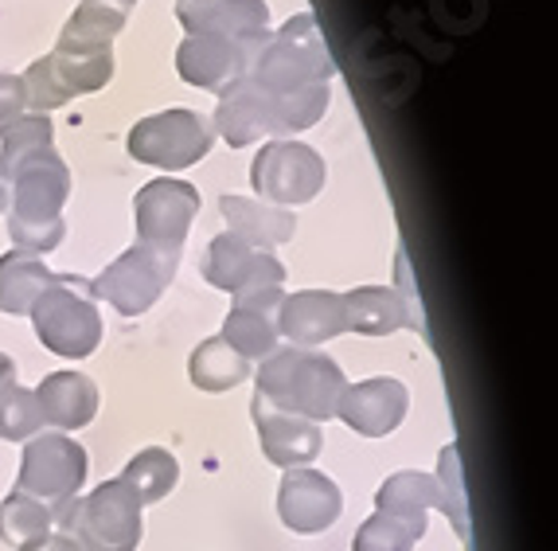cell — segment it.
Listing matches in <instances>:
<instances>
[{"label":"cell","instance_id":"1","mask_svg":"<svg viewBox=\"0 0 558 551\" xmlns=\"http://www.w3.org/2000/svg\"><path fill=\"white\" fill-rule=\"evenodd\" d=\"M254 387L262 399L278 407L286 415H298L308 422H328L336 419L340 395H344L348 380L340 372L332 356L317 352V348H274L262 368L254 372Z\"/></svg>","mask_w":558,"mask_h":551},{"label":"cell","instance_id":"2","mask_svg":"<svg viewBox=\"0 0 558 551\" xmlns=\"http://www.w3.org/2000/svg\"><path fill=\"white\" fill-rule=\"evenodd\" d=\"M12 215H9V235L16 251H28L36 259L51 254L63 243L66 224H63V204L71 196V169L56 153V145L36 153L12 172Z\"/></svg>","mask_w":558,"mask_h":551},{"label":"cell","instance_id":"3","mask_svg":"<svg viewBox=\"0 0 558 551\" xmlns=\"http://www.w3.org/2000/svg\"><path fill=\"white\" fill-rule=\"evenodd\" d=\"M141 501L118 477L86 496H71L56 508V532L75 540L78 551H137Z\"/></svg>","mask_w":558,"mask_h":551},{"label":"cell","instance_id":"4","mask_svg":"<svg viewBox=\"0 0 558 551\" xmlns=\"http://www.w3.org/2000/svg\"><path fill=\"white\" fill-rule=\"evenodd\" d=\"M246 75L274 94L328 83V79L336 75V63H332V56H328L325 32H320L317 16H313V12H301V16L286 20L281 32H270V39H266V47L254 56Z\"/></svg>","mask_w":558,"mask_h":551},{"label":"cell","instance_id":"5","mask_svg":"<svg viewBox=\"0 0 558 551\" xmlns=\"http://www.w3.org/2000/svg\"><path fill=\"white\" fill-rule=\"evenodd\" d=\"M24 94H28V106L36 113L59 110L66 106L75 94L102 91L113 79V47H90L75 44V39H56V47L47 51L44 59L24 71Z\"/></svg>","mask_w":558,"mask_h":551},{"label":"cell","instance_id":"6","mask_svg":"<svg viewBox=\"0 0 558 551\" xmlns=\"http://www.w3.org/2000/svg\"><path fill=\"white\" fill-rule=\"evenodd\" d=\"M204 278L215 290H223L234 298V306L246 309H266L278 313L281 298H286V266L274 259L270 251L242 243L239 235L223 231L207 243L204 254Z\"/></svg>","mask_w":558,"mask_h":551},{"label":"cell","instance_id":"7","mask_svg":"<svg viewBox=\"0 0 558 551\" xmlns=\"http://www.w3.org/2000/svg\"><path fill=\"white\" fill-rule=\"evenodd\" d=\"M28 313L36 321V337L56 356L83 360L102 345V318L94 309L90 282L78 274H59L56 286L39 294Z\"/></svg>","mask_w":558,"mask_h":551},{"label":"cell","instance_id":"8","mask_svg":"<svg viewBox=\"0 0 558 551\" xmlns=\"http://www.w3.org/2000/svg\"><path fill=\"white\" fill-rule=\"evenodd\" d=\"M215 130L204 113L196 110H165L153 113V118H141L130 130L125 145H130V157L141 165H157L165 172L192 169L211 153Z\"/></svg>","mask_w":558,"mask_h":551},{"label":"cell","instance_id":"9","mask_svg":"<svg viewBox=\"0 0 558 551\" xmlns=\"http://www.w3.org/2000/svg\"><path fill=\"white\" fill-rule=\"evenodd\" d=\"M180 254L153 251V247L133 243L130 251L113 259L98 278L90 282V298H102L106 306H113L121 318H137L149 313L160 301V294L168 290V282L177 278Z\"/></svg>","mask_w":558,"mask_h":551},{"label":"cell","instance_id":"10","mask_svg":"<svg viewBox=\"0 0 558 551\" xmlns=\"http://www.w3.org/2000/svg\"><path fill=\"white\" fill-rule=\"evenodd\" d=\"M86 469H90L86 450L75 439H66L63 430H47V434H32L24 446L16 489L56 513L63 501L78 496V489L86 486Z\"/></svg>","mask_w":558,"mask_h":551},{"label":"cell","instance_id":"11","mask_svg":"<svg viewBox=\"0 0 558 551\" xmlns=\"http://www.w3.org/2000/svg\"><path fill=\"white\" fill-rule=\"evenodd\" d=\"M199 215V188L187 180L160 177L137 188L133 196V227H137V243L153 251L180 254L184 239L192 231V219Z\"/></svg>","mask_w":558,"mask_h":551},{"label":"cell","instance_id":"12","mask_svg":"<svg viewBox=\"0 0 558 551\" xmlns=\"http://www.w3.org/2000/svg\"><path fill=\"white\" fill-rule=\"evenodd\" d=\"M325 160L317 157V149H308L301 141H270V145H262V153L251 165L254 192L281 207L317 200V192L325 188Z\"/></svg>","mask_w":558,"mask_h":551},{"label":"cell","instance_id":"13","mask_svg":"<svg viewBox=\"0 0 558 551\" xmlns=\"http://www.w3.org/2000/svg\"><path fill=\"white\" fill-rule=\"evenodd\" d=\"M429 508H441L446 516H453L457 536L469 543V513H465V496H461L457 481H453V489H449L446 477L402 469V474L387 477L379 486V493H375V513L395 516V520H402V524H414L422 532H426Z\"/></svg>","mask_w":558,"mask_h":551},{"label":"cell","instance_id":"14","mask_svg":"<svg viewBox=\"0 0 558 551\" xmlns=\"http://www.w3.org/2000/svg\"><path fill=\"white\" fill-rule=\"evenodd\" d=\"M266 39H231V36H184L177 47V71L187 86L199 91H227L251 71Z\"/></svg>","mask_w":558,"mask_h":551},{"label":"cell","instance_id":"15","mask_svg":"<svg viewBox=\"0 0 558 551\" xmlns=\"http://www.w3.org/2000/svg\"><path fill=\"white\" fill-rule=\"evenodd\" d=\"M340 508H344V496L336 489V481L320 469H286L278 489V516L289 532L298 536H317L325 528H332L340 520Z\"/></svg>","mask_w":558,"mask_h":551},{"label":"cell","instance_id":"16","mask_svg":"<svg viewBox=\"0 0 558 551\" xmlns=\"http://www.w3.org/2000/svg\"><path fill=\"white\" fill-rule=\"evenodd\" d=\"M407 383L391 380V375H375V380L348 383L344 395H340V407H336V419H344V427L363 434V439H387L407 419Z\"/></svg>","mask_w":558,"mask_h":551},{"label":"cell","instance_id":"17","mask_svg":"<svg viewBox=\"0 0 558 551\" xmlns=\"http://www.w3.org/2000/svg\"><path fill=\"white\" fill-rule=\"evenodd\" d=\"M177 20L187 36L270 39L266 0H177Z\"/></svg>","mask_w":558,"mask_h":551},{"label":"cell","instance_id":"18","mask_svg":"<svg viewBox=\"0 0 558 551\" xmlns=\"http://www.w3.org/2000/svg\"><path fill=\"white\" fill-rule=\"evenodd\" d=\"M251 415H254V427H258L262 454L281 469L308 466V462L320 454V446H325V434H320L317 422L278 411V407H270L262 395H254Z\"/></svg>","mask_w":558,"mask_h":551},{"label":"cell","instance_id":"19","mask_svg":"<svg viewBox=\"0 0 558 551\" xmlns=\"http://www.w3.org/2000/svg\"><path fill=\"white\" fill-rule=\"evenodd\" d=\"M211 130H219V137L242 149L254 145L258 137H274V98L266 86H258L251 75H242L239 83H231L227 91H219V110H215Z\"/></svg>","mask_w":558,"mask_h":551},{"label":"cell","instance_id":"20","mask_svg":"<svg viewBox=\"0 0 558 551\" xmlns=\"http://www.w3.org/2000/svg\"><path fill=\"white\" fill-rule=\"evenodd\" d=\"M278 337H289L298 348H317L336 340L344 328V306L332 290H301L281 298L278 306Z\"/></svg>","mask_w":558,"mask_h":551},{"label":"cell","instance_id":"21","mask_svg":"<svg viewBox=\"0 0 558 551\" xmlns=\"http://www.w3.org/2000/svg\"><path fill=\"white\" fill-rule=\"evenodd\" d=\"M344 306V328L363 337H387L399 328H418L422 318L414 313L410 298H402L391 286H360V290L340 294Z\"/></svg>","mask_w":558,"mask_h":551},{"label":"cell","instance_id":"22","mask_svg":"<svg viewBox=\"0 0 558 551\" xmlns=\"http://www.w3.org/2000/svg\"><path fill=\"white\" fill-rule=\"evenodd\" d=\"M39 419L59 430H78L98 415V387L83 372H51L36 387Z\"/></svg>","mask_w":558,"mask_h":551},{"label":"cell","instance_id":"23","mask_svg":"<svg viewBox=\"0 0 558 551\" xmlns=\"http://www.w3.org/2000/svg\"><path fill=\"white\" fill-rule=\"evenodd\" d=\"M223 207L227 224H231V235H239L242 243L258 247V251H270V247H281L293 239L298 231V219L286 207L262 204V200H246V196H223L219 200Z\"/></svg>","mask_w":558,"mask_h":551},{"label":"cell","instance_id":"24","mask_svg":"<svg viewBox=\"0 0 558 551\" xmlns=\"http://www.w3.org/2000/svg\"><path fill=\"white\" fill-rule=\"evenodd\" d=\"M59 282V274H51L44 266V259L28 251H9L0 259V313H12V318H24L36 298L44 290H51Z\"/></svg>","mask_w":558,"mask_h":551},{"label":"cell","instance_id":"25","mask_svg":"<svg viewBox=\"0 0 558 551\" xmlns=\"http://www.w3.org/2000/svg\"><path fill=\"white\" fill-rule=\"evenodd\" d=\"M51 145H56V125L47 122V113H16L9 122H0V180L9 184L24 160Z\"/></svg>","mask_w":558,"mask_h":551},{"label":"cell","instance_id":"26","mask_svg":"<svg viewBox=\"0 0 558 551\" xmlns=\"http://www.w3.org/2000/svg\"><path fill=\"white\" fill-rule=\"evenodd\" d=\"M187 375L199 392H231L242 380H251V360L239 356L223 337H211L192 352Z\"/></svg>","mask_w":558,"mask_h":551},{"label":"cell","instance_id":"27","mask_svg":"<svg viewBox=\"0 0 558 551\" xmlns=\"http://www.w3.org/2000/svg\"><path fill=\"white\" fill-rule=\"evenodd\" d=\"M51 532H56V513H51L44 501L20 493V489H12V493L0 501V540L9 543V548L24 551V548H32V543L47 540Z\"/></svg>","mask_w":558,"mask_h":551},{"label":"cell","instance_id":"28","mask_svg":"<svg viewBox=\"0 0 558 551\" xmlns=\"http://www.w3.org/2000/svg\"><path fill=\"white\" fill-rule=\"evenodd\" d=\"M121 486H130V493L137 496L141 505H157L165 501L180 481V462L177 454H168L165 446L141 450L137 458H130V466L121 469Z\"/></svg>","mask_w":558,"mask_h":551},{"label":"cell","instance_id":"29","mask_svg":"<svg viewBox=\"0 0 558 551\" xmlns=\"http://www.w3.org/2000/svg\"><path fill=\"white\" fill-rule=\"evenodd\" d=\"M278 313H266V309H246L234 306L227 313L223 340L246 360H266V356L278 348Z\"/></svg>","mask_w":558,"mask_h":551},{"label":"cell","instance_id":"30","mask_svg":"<svg viewBox=\"0 0 558 551\" xmlns=\"http://www.w3.org/2000/svg\"><path fill=\"white\" fill-rule=\"evenodd\" d=\"M274 137H289V133H301L308 125H317L325 118L332 94H328V83L320 86H301V91H281L274 94Z\"/></svg>","mask_w":558,"mask_h":551},{"label":"cell","instance_id":"31","mask_svg":"<svg viewBox=\"0 0 558 551\" xmlns=\"http://www.w3.org/2000/svg\"><path fill=\"white\" fill-rule=\"evenodd\" d=\"M44 419H39L36 392L20 387L16 380L0 387V439L4 442H24L32 434H39Z\"/></svg>","mask_w":558,"mask_h":551},{"label":"cell","instance_id":"32","mask_svg":"<svg viewBox=\"0 0 558 551\" xmlns=\"http://www.w3.org/2000/svg\"><path fill=\"white\" fill-rule=\"evenodd\" d=\"M422 536L426 532L414 528V524H402V520H395V516L375 513L360 524L352 551H414V543H418Z\"/></svg>","mask_w":558,"mask_h":551},{"label":"cell","instance_id":"33","mask_svg":"<svg viewBox=\"0 0 558 551\" xmlns=\"http://www.w3.org/2000/svg\"><path fill=\"white\" fill-rule=\"evenodd\" d=\"M28 110V94H24V79L20 75H0V122H9L16 113Z\"/></svg>","mask_w":558,"mask_h":551},{"label":"cell","instance_id":"34","mask_svg":"<svg viewBox=\"0 0 558 551\" xmlns=\"http://www.w3.org/2000/svg\"><path fill=\"white\" fill-rule=\"evenodd\" d=\"M24 551H78V543L66 540V536H59V532H51L47 540L32 543V548H24Z\"/></svg>","mask_w":558,"mask_h":551},{"label":"cell","instance_id":"35","mask_svg":"<svg viewBox=\"0 0 558 551\" xmlns=\"http://www.w3.org/2000/svg\"><path fill=\"white\" fill-rule=\"evenodd\" d=\"M12 380H16V364H12V356L0 352V387H4V383H12Z\"/></svg>","mask_w":558,"mask_h":551},{"label":"cell","instance_id":"36","mask_svg":"<svg viewBox=\"0 0 558 551\" xmlns=\"http://www.w3.org/2000/svg\"><path fill=\"white\" fill-rule=\"evenodd\" d=\"M9 212V188H4V180H0V215Z\"/></svg>","mask_w":558,"mask_h":551}]
</instances>
